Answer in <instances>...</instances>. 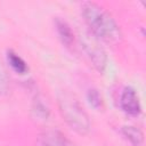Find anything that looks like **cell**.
<instances>
[{
  "mask_svg": "<svg viewBox=\"0 0 146 146\" xmlns=\"http://www.w3.org/2000/svg\"><path fill=\"white\" fill-rule=\"evenodd\" d=\"M81 9L86 24L98 40H103L112 46H116L122 41V33L119 25L103 7L87 1L82 3Z\"/></svg>",
  "mask_w": 146,
  "mask_h": 146,
  "instance_id": "1",
  "label": "cell"
},
{
  "mask_svg": "<svg viewBox=\"0 0 146 146\" xmlns=\"http://www.w3.org/2000/svg\"><path fill=\"white\" fill-rule=\"evenodd\" d=\"M59 112L66 123L78 133L84 135L90 130V120L83 107L72 95L63 92L58 97Z\"/></svg>",
  "mask_w": 146,
  "mask_h": 146,
  "instance_id": "2",
  "label": "cell"
},
{
  "mask_svg": "<svg viewBox=\"0 0 146 146\" xmlns=\"http://www.w3.org/2000/svg\"><path fill=\"white\" fill-rule=\"evenodd\" d=\"M80 41L84 52L89 57L95 68L99 72H103L106 67L107 57L103 47L99 43V40L91 32H83L80 35Z\"/></svg>",
  "mask_w": 146,
  "mask_h": 146,
  "instance_id": "3",
  "label": "cell"
},
{
  "mask_svg": "<svg viewBox=\"0 0 146 146\" xmlns=\"http://www.w3.org/2000/svg\"><path fill=\"white\" fill-rule=\"evenodd\" d=\"M120 106L124 113L131 116H137L140 114L141 106H140L139 97L133 88L125 87L123 89L121 97H120Z\"/></svg>",
  "mask_w": 146,
  "mask_h": 146,
  "instance_id": "4",
  "label": "cell"
},
{
  "mask_svg": "<svg viewBox=\"0 0 146 146\" xmlns=\"http://www.w3.org/2000/svg\"><path fill=\"white\" fill-rule=\"evenodd\" d=\"M40 143L42 146H70L65 135L58 130L48 129L40 135Z\"/></svg>",
  "mask_w": 146,
  "mask_h": 146,
  "instance_id": "5",
  "label": "cell"
},
{
  "mask_svg": "<svg viewBox=\"0 0 146 146\" xmlns=\"http://www.w3.org/2000/svg\"><path fill=\"white\" fill-rule=\"evenodd\" d=\"M55 25H56V31H57L58 36L62 40V42L65 46L71 47L72 43L74 42V33H73L71 26L64 19H60V18H56Z\"/></svg>",
  "mask_w": 146,
  "mask_h": 146,
  "instance_id": "6",
  "label": "cell"
},
{
  "mask_svg": "<svg viewBox=\"0 0 146 146\" xmlns=\"http://www.w3.org/2000/svg\"><path fill=\"white\" fill-rule=\"evenodd\" d=\"M122 133L123 136L133 145V146H139L143 140H144V135L143 132L132 125H125L122 128Z\"/></svg>",
  "mask_w": 146,
  "mask_h": 146,
  "instance_id": "7",
  "label": "cell"
},
{
  "mask_svg": "<svg viewBox=\"0 0 146 146\" xmlns=\"http://www.w3.org/2000/svg\"><path fill=\"white\" fill-rule=\"evenodd\" d=\"M7 58H8V62L10 64V66L19 74H24L26 71H27V65L25 63V60L18 56L16 52H14L13 50H9L7 52Z\"/></svg>",
  "mask_w": 146,
  "mask_h": 146,
  "instance_id": "8",
  "label": "cell"
},
{
  "mask_svg": "<svg viewBox=\"0 0 146 146\" xmlns=\"http://www.w3.org/2000/svg\"><path fill=\"white\" fill-rule=\"evenodd\" d=\"M33 113L35 114V116L40 117V119H47L49 116V108L47 107V105L39 98H36L33 103V107H32Z\"/></svg>",
  "mask_w": 146,
  "mask_h": 146,
  "instance_id": "9",
  "label": "cell"
},
{
  "mask_svg": "<svg viewBox=\"0 0 146 146\" xmlns=\"http://www.w3.org/2000/svg\"><path fill=\"white\" fill-rule=\"evenodd\" d=\"M87 97H88L89 103L94 107L99 108L103 105V99H102V96L98 92V90H96V89H89L88 90V94H87Z\"/></svg>",
  "mask_w": 146,
  "mask_h": 146,
  "instance_id": "10",
  "label": "cell"
},
{
  "mask_svg": "<svg viewBox=\"0 0 146 146\" xmlns=\"http://www.w3.org/2000/svg\"><path fill=\"white\" fill-rule=\"evenodd\" d=\"M9 90V82L6 71L0 62V94H7Z\"/></svg>",
  "mask_w": 146,
  "mask_h": 146,
  "instance_id": "11",
  "label": "cell"
}]
</instances>
